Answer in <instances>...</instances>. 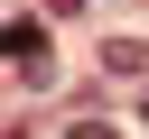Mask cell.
<instances>
[{"instance_id":"obj_1","label":"cell","mask_w":149,"mask_h":139,"mask_svg":"<svg viewBox=\"0 0 149 139\" xmlns=\"http://www.w3.org/2000/svg\"><path fill=\"white\" fill-rule=\"evenodd\" d=\"M102 65H112V74H149V46H140V37H121V46H102Z\"/></svg>"},{"instance_id":"obj_2","label":"cell","mask_w":149,"mask_h":139,"mask_svg":"<svg viewBox=\"0 0 149 139\" xmlns=\"http://www.w3.org/2000/svg\"><path fill=\"white\" fill-rule=\"evenodd\" d=\"M65 139H121V130H112V120H74Z\"/></svg>"},{"instance_id":"obj_3","label":"cell","mask_w":149,"mask_h":139,"mask_svg":"<svg viewBox=\"0 0 149 139\" xmlns=\"http://www.w3.org/2000/svg\"><path fill=\"white\" fill-rule=\"evenodd\" d=\"M140 120H149V102H140Z\"/></svg>"}]
</instances>
